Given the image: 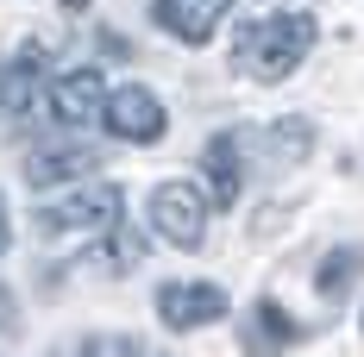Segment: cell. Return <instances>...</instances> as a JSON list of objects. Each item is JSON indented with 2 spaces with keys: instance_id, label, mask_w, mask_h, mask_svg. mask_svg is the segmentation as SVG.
<instances>
[{
  "instance_id": "8992f818",
  "label": "cell",
  "mask_w": 364,
  "mask_h": 357,
  "mask_svg": "<svg viewBox=\"0 0 364 357\" xmlns=\"http://www.w3.org/2000/svg\"><path fill=\"white\" fill-rule=\"evenodd\" d=\"M151 13H157V26H164L170 38H182V44H208V38L220 32V19L232 13V0H157Z\"/></svg>"
},
{
  "instance_id": "ac0fdd59",
  "label": "cell",
  "mask_w": 364,
  "mask_h": 357,
  "mask_svg": "<svg viewBox=\"0 0 364 357\" xmlns=\"http://www.w3.org/2000/svg\"><path fill=\"white\" fill-rule=\"evenodd\" d=\"M50 357H88V351H82V345H63V351H50Z\"/></svg>"
},
{
  "instance_id": "52a82bcc",
  "label": "cell",
  "mask_w": 364,
  "mask_h": 357,
  "mask_svg": "<svg viewBox=\"0 0 364 357\" xmlns=\"http://www.w3.org/2000/svg\"><path fill=\"white\" fill-rule=\"evenodd\" d=\"M50 113H57L63 126L101 119V113H107V82H101V70H70L57 88H50Z\"/></svg>"
},
{
  "instance_id": "7c38bea8",
  "label": "cell",
  "mask_w": 364,
  "mask_h": 357,
  "mask_svg": "<svg viewBox=\"0 0 364 357\" xmlns=\"http://www.w3.org/2000/svg\"><path fill=\"white\" fill-rule=\"evenodd\" d=\"M264 150H270V163L295 170V163L314 150V126H308V119H277V126L264 132Z\"/></svg>"
},
{
  "instance_id": "8fae6325",
  "label": "cell",
  "mask_w": 364,
  "mask_h": 357,
  "mask_svg": "<svg viewBox=\"0 0 364 357\" xmlns=\"http://www.w3.org/2000/svg\"><path fill=\"white\" fill-rule=\"evenodd\" d=\"M358 276H364V251H358V245H339V251H327V257H321L314 288H321V301H346Z\"/></svg>"
},
{
  "instance_id": "7a4b0ae2",
  "label": "cell",
  "mask_w": 364,
  "mask_h": 357,
  "mask_svg": "<svg viewBox=\"0 0 364 357\" xmlns=\"http://www.w3.org/2000/svg\"><path fill=\"white\" fill-rule=\"evenodd\" d=\"M119 207H126V194L113 182H88V188H75L70 201H50L38 214V232L44 238H107L119 226Z\"/></svg>"
},
{
  "instance_id": "277c9868",
  "label": "cell",
  "mask_w": 364,
  "mask_h": 357,
  "mask_svg": "<svg viewBox=\"0 0 364 357\" xmlns=\"http://www.w3.org/2000/svg\"><path fill=\"white\" fill-rule=\"evenodd\" d=\"M101 119H107V132L119 144H157V138H164V126H170L164 101H157L151 88H139V82L119 88V94H107V113H101Z\"/></svg>"
},
{
  "instance_id": "2e32d148",
  "label": "cell",
  "mask_w": 364,
  "mask_h": 357,
  "mask_svg": "<svg viewBox=\"0 0 364 357\" xmlns=\"http://www.w3.org/2000/svg\"><path fill=\"white\" fill-rule=\"evenodd\" d=\"M6 245H13V219H6V194H0V257H6Z\"/></svg>"
},
{
  "instance_id": "9a60e30c",
  "label": "cell",
  "mask_w": 364,
  "mask_h": 357,
  "mask_svg": "<svg viewBox=\"0 0 364 357\" xmlns=\"http://www.w3.org/2000/svg\"><path fill=\"white\" fill-rule=\"evenodd\" d=\"M82 351L88 357H157L145 339H119V332H107V339H82Z\"/></svg>"
},
{
  "instance_id": "30bf717a",
  "label": "cell",
  "mask_w": 364,
  "mask_h": 357,
  "mask_svg": "<svg viewBox=\"0 0 364 357\" xmlns=\"http://www.w3.org/2000/svg\"><path fill=\"white\" fill-rule=\"evenodd\" d=\"M101 157L88 150V144H57V150H32L26 157V182L32 188H50V182H82L95 170Z\"/></svg>"
},
{
  "instance_id": "d6986e66",
  "label": "cell",
  "mask_w": 364,
  "mask_h": 357,
  "mask_svg": "<svg viewBox=\"0 0 364 357\" xmlns=\"http://www.w3.org/2000/svg\"><path fill=\"white\" fill-rule=\"evenodd\" d=\"M63 6H70V13H82V6H95V0H63Z\"/></svg>"
},
{
  "instance_id": "4fadbf2b",
  "label": "cell",
  "mask_w": 364,
  "mask_h": 357,
  "mask_svg": "<svg viewBox=\"0 0 364 357\" xmlns=\"http://www.w3.org/2000/svg\"><path fill=\"white\" fill-rule=\"evenodd\" d=\"M95 257H101L107 270H132V263L145 257V238H139V232H126V226H113L107 238H101V251H95Z\"/></svg>"
},
{
  "instance_id": "9c48e42d",
  "label": "cell",
  "mask_w": 364,
  "mask_h": 357,
  "mask_svg": "<svg viewBox=\"0 0 364 357\" xmlns=\"http://www.w3.org/2000/svg\"><path fill=\"white\" fill-rule=\"evenodd\" d=\"M295 339H301V326L277 301H257L252 314H245V357H277V351H289Z\"/></svg>"
},
{
  "instance_id": "5b68a950",
  "label": "cell",
  "mask_w": 364,
  "mask_h": 357,
  "mask_svg": "<svg viewBox=\"0 0 364 357\" xmlns=\"http://www.w3.org/2000/svg\"><path fill=\"white\" fill-rule=\"evenodd\" d=\"M157 320L170 332L214 326V320H226V288L220 282H164L157 288Z\"/></svg>"
},
{
  "instance_id": "5bb4252c",
  "label": "cell",
  "mask_w": 364,
  "mask_h": 357,
  "mask_svg": "<svg viewBox=\"0 0 364 357\" xmlns=\"http://www.w3.org/2000/svg\"><path fill=\"white\" fill-rule=\"evenodd\" d=\"M32 88H38L32 70H19V63H13V70H0V119L26 107V101H32Z\"/></svg>"
},
{
  "instance_id": "e0dca14e",
  "label": "cell",
  "mask_w": 364,
  "mask_h": 357,
  "mask_svg": "<svg viewBox=\"0 0 364 357\" xmlns=\"http://www.w3.org/2000/svg\"><path fill=\"white\" fill-rule=\"evenodd\" d=\"M0 332H13V295L0 288Z\"/></svg>"
},
{
  "instance_id": "ba28073f",
  "label": "cell",
  "mask_w": 364,
  "mask_h": 357,
  "mask_svg": "<svg viewBox=\"0 0 364 357\" xmlns=\"http://www.w3.org/2000/svg\"><path fill=\"white\" fill-rule=\"evenodd\" d=\"M201 170H208V201L232 207V201L245 194V170H239V138H232V132L208 138V150H201Z\"/></svg>"
},
{
  "instance_id": "6da1fadb",
  "label": "cell",
  "mask_w": 364,
  "mask_h": 357,
  "mask_svg": "<svg viewBox=\"0 0 364 357\" xmlns=\"http://www.w3.org/2000/svg\"><path fill=\"white\" fill-rule=\"evenodd\" d=\"M314 50V19L308 13H264V19H245L232 32V63L252 75V82H283L308 63Z\"/></svg>"
},
{
  "instance_id": "3957f363",
  "label": "cell",
  "mask_w": 364,
  "mask_h": 357,
  "mask_svg": "<svg viewBox=\"0 0 364 357\" xmlns=\"http://www.w3.org/2000/svg\"><path fill=\"white\" fill-rule=\"evenodd\" d=\"M151 232L176 251H195L208 238V194L195 182H157L151 188Z\"/></svg>"
}]
</instances>
